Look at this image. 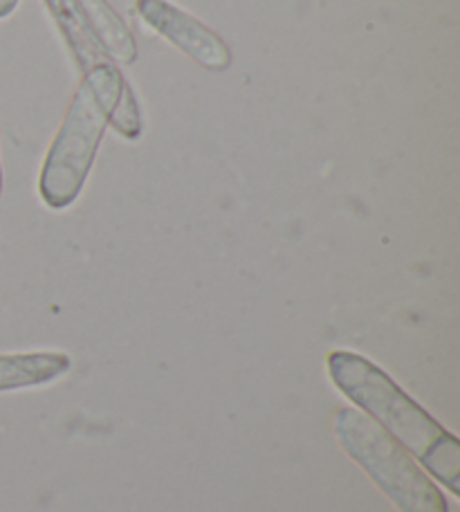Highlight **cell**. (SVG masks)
Returning a JSON list of instances; mask_svg holds the SVG:
<instances>
[{
  "label": "cell",
  "instance_id": "52a82bcc",
  "mask_svg": "<svg viewBox=\"0 0 460 512\" xmlns=\"http://www.w3.org/2000/svg\"><path fill=\"white\" fill-rule=\"evenodd\" d=\"M77 5L88 18L92 32H95L108 59L124 63V66H131L137 61V43L131 30L106 0H77Z\"/></svg>",
  "mask_w": 460,
  "mask_h": 512
},
{
  "label": "cell",
  "instance_id": "3957f363",
  "mask_svg": "<svg viewBox=\"0 0 460 512\" xmlns=\"http://www.w3.org/2000/svg\"><path fill=\"white\" fill-rule=\"evenodd\" d=\"M335 436L400 512H447L443 492L404 447L360 409H337Z\"/></svg>",
  "mask_w": 460,
  "mask_h": 512
},
{
  "label": "cell",
  "instance_id": "5b68a950",
  "mask_svg": "<svg viewBox=\"0 0 460 512\" xmlns=\"http://www.w3.org/2000/svg\"><path fill=\"white\" fill-rule=\"evenodd\" d=\"M70 371V358L59 351L0 355V391H18L54 382Z\"/></svg>",
  "mask_w": 460,
  "mask_h": 512
},
{
  "label": "cell",
  "instance_id": "6da1fadb",
  "mask_svg": "<svg viewBox=\"0 0 460 512\" xmlns=\"http://www.w3.org/2000/svg\"><path fill=\"white\" fill-rule=\"evenodd\" d=\"M335 389L411 452L443 486L460 497V443L436 423L389 373L353 351H333L326 360Z\"/></svg>",
  "mask_w": 460,
  "mask_h": 512
},
{
  "label": "cell",
  "instance_id": "277c9868",
  "mask_svg": "<svg viewBox=\"0 0 460 512\" xmlns=\"http://www.w3.org/2000/svg\"><path fill=\"white\" fill-rule=\"evenodd\" d=\"M137 14L142 21L158 32L162 39L176 45L191 61L211 72H223L232 66V50L220 36L200 23L196 16L171 5L169 0H137Z\"/></svg>",
  "mask_w": 460,
  "mask_h": 512
},
{
  "label": "cell",
  "instance_id": "8992f818",
  "mask_svg": "<svg viewBox=\"0 0 460 512\" xmlns=\"http://www.w3.org/2000/svg\"><path fill=\"white\" fill-rule=\"evenodd\" d=\"M45 5H48L54 21L61 27V32L66 36L70 50L75 54L81 68L90 70L99 66V63H110L95 32H92L88 18L77 5V0H45Z\"/></svg>",
  "mask_w": 460,
  "mask_h": 512
},
{
  "label": "cell",
  "instance_id": "9c48e42d",
  "mask_svg": "<svg viewBox=\"0 0 460 512\" xmlns=\"http://www.w3.org/2000/svg\"><path fill=\"white\" fill-rule=\"evenodd\" d=\"M16 7H18V0H0V18L12 16Z\"/></svg>",
  "mask_w": 460,
  "mask_h": 512
},
{
  "label": "cell",
  "instance_id": "7a4b0ae2",
  "mask_svg": "<svg viewBox=\"0 0 460 512\" xmlns=\"http://www.w3.org/2000/svg\"><path fill=\"white\" fill-rule=\"evenodd\" d=\"M126 88L115 63L86 70L41 169L39 194L50 209L59 212L79 198Z\"/></svg>",
  "mask_w": 460,
  "mask_h": 512
},
{
  "label": "cell",
  "instance_id": "30bf717a",
  "mask_svg": "<svg viewBox=\"0 0 460 512\" xmlns=\"http://www.w3.org/2000/svg\"><path fill=\"white\" fill-rule=\"evenodd\" d=\"M0 191H3V169H0Z\"/></svg>",
  "mask_w": 460,
  "mask_h": 512
},
{
  "label": "cell",
  "instance_id": "ba28073f",
  "mask_svg": "<svg viewBox=\"0 0 460 512\" xmlns=\"http://www.w3.org/2000/svg\"><path fill=\"white\" fill-rule=\"evenodd\" d=\"M110 126H113L119 135L126 137V140H131V142L142 135L140 106H137V97L131 90V86L126 88L122 102H119L113 120H110Z\"/></svg>",
  "mask_w": 460,
  "mask_h": 512
}]
</instances>
